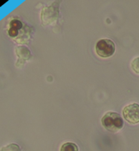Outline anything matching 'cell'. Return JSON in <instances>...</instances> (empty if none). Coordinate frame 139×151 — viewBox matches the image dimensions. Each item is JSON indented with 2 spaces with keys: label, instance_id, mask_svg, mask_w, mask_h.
I'll return each instance as SVG.
<instances>
[{
  "label": "cell",
  "instance_id": "1",
  "mask_svg": "<svg viewBox=\"0 0 139 151\" xmlns=\"http://www.w3.org/2000/svg\"><path fill=\"white\" fill-rule=\"evenodd\" d=\"M102 124L107 131L117 133L120 131L124 124L122 116L117 112H107L102 116Z\"/></svg>",
  "mask_w": 139,
  "mask_h": 151
},
{
  "label": "cell",
  "instance_id": "2",
  "mask_svg": "<svg viewBox=\"0 0 139 151\" xmlns=\"http://www.w3.org/2000/svg\"><path fill=\"white\" fill-rule=\"evenodd\" d=\"M115 44L112 40L108 39H102L97 42L95 51L97 54L103 59L109 58L115 53Z\"/></svg>",
  "mask_w": 139,
  "mask_h": 151
},
{
  "label": "cell",
  "instance_id": "3",
  "mask_svg": "<svg viewBox=\"0 0 139 151\" xmlns=\"http://www.w3.org/2000/svg\"><path fill=\"white\" fill-rule=\"evenodd\" d=\"M123 115L125 120L132 124H137L139 123V104H131L125 106L123 110Z\"/></svg>",
  "mask_w": 139,
  "mask_h": 151
},
{
  "label": "cell",
  "instance_id": "4",
  "mask_svg": "<svg viewBox=\"0 0 139 151\" xmlns=\"http://www.w3.org/2000/svg\"><path fill=\"white\" fill-rule=\"evenodd\" d=\"M15 52L18 57V62L20 63H24L32 57L30 50L26 46H19L18 48H16Z\"/></svg>",
  "mask_w": 139,
  "mask_h": 151
},
{
  "label": "cell",
  "instance_id": "5",
  "mask_svg": "<svg viewBox=\"0 0 139 151\" xmlns=\"http://www.w3.org/2000/svg\"><path fill=\"white\" fill-rule=\"evenodd\" d=\"M23 29V24L19 20L14 19L10 23V27L9 29V34L11 38H17L19 32Z\"/></svg>",
  "mask_w": 139,
  "mask_h": 151
},
{
  "label": "cell",
  "instance_id": "6",
  "mask_svg": "<svg viewBox=\"0 0 139 151\" xmlns=\"http://www.w3.org/2000/svg\"><path fill=\"white\" fill-rule=\"evenodd\" d=\"M60 151H78V147L72 142H66L62 145Z\"/></svg>",
  "mask_w": 139,
  "mask_h": 151
},
{
  "label": "cell",
  "instance_id": "7",
  "mask_svg": "<svg viewBox=\"0 0 139 151\" xmlns=\"http://www.w3.org/2000/svg\"><path fill=\"white\" fill-rule=\"evenodd\" d=\"M131 68L137 74H139V57H136L131 62Z\"/></svg>",
  "mask_w": 139,
  "mask_h": 151
},
{
  "label": "cell",
  "instance_id": "8",
  "mask_svg": "<svg viewBox=\"0 0 139 151\" xmlns=\"http://www.w3.org/2000/svg\"><path fill=\"white\" fill-rule=\"evenodd\" d=\"M1 151H21L20 150V147L16 145V144H11V145H9L6 147H4Z\"/></svg>",
  "mask_w": 139,
  "mask_h": 151
}]
</instances>
